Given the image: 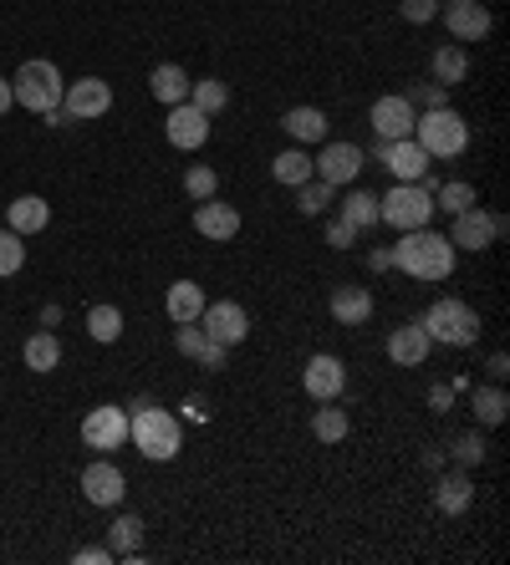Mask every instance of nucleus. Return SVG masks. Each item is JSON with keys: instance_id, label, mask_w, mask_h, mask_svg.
Returning a JSON list of instances; mask_svg holds the SVG:
<instances>
[{"instance_id": "obj_1", "label": "nucleus", "mask_w": 510, "mask_h": 565, "mask_svg": "<svg viewBox=\"0 0 510 565\" xmlns=\"http://www.w3.org/2000/svg\"><path fill=\"white\" fill-rule=\"evenodd\" d=\"M388 260L404 270L408 281H449L455 275V245L439 230H404L398 245L388 249Z\"/></svg>"}, {"instance_id": "obj_2", "label": "nucleus", "mask_w": 510, "mask_h": 565, "mask_svg": "<svg viewBox=\"0 0 510 565\" xmlns=\"http://www.w3.org/2000/svg\"><path fill=\"white\" fill-rule=\"evenodd\" d=\"M128 438H133V449L153 464H169L174 453L184 449V428H179V418L169 408H158V402H138L133 418H128Z\"/></svg>"}, {"instance_id": "obj_3", "label": "nucleus", "mask_w": 510, "mask_h": 565, "mask_svg": "<svg viewBox=\"0 0 510 565\" xmlns=\"http://www.w3.org/2000/svg\"><path fill=\"white\" fill-rule=\"evenodd\" d=\"M419 321H424L429 342H444V347H475L480 332H485L480 326V311L459 296H439Z\"/></svg>"}, {"instance_id": "obj_4", "label": "nucleus", "mask_w": 510, "mask_h": 565, "mask_svg": "<svg viewBox=\"0 0 510 565\" xmlns=\"http://www.w3.org/2000/svg\"><path fill=\"white\" fill-rule=\"evenodd\" d=\"M413 143H419L429 158H459V153L470 149V123H464V113H455V107H429V113H419V123H413Z\"/></svg>"}, {"instance_id": "obj_5", "label": "nucleus", "mask_w": 510, "mask_h": 565, "mask_svg": "<svg viewBox=\"0 0 510 565\" xmlns=\"http://www.w3.org/2000/svg\"><path fill=\"white\" fill-rule=\"evenodd\" d=\"M11 92H16V107H26V113H51V107H62V92H67V82H62V72H56V62H47V56H36V62H21L16 77H11Z\"/></svg>"}, {"instance_id": "obj_6", "label": "nucleus", "mask_w": 510, "mask_h": 565, "mask_svg": "<svg viewBox=\"0 0 510 565\" xmlns=\"http://www.w3.org/2000/svg\"><path fill=\"white\" fill-rule=\"evenodd\" d=\"M378 224L388 230H424L434 224V194L424 183H393L388 194H378Z\"/></svg>"}, {"instance_id": "obj_7", "label": "nucleus", "mask_w": 510, "mask_h": 565, "mask_svg": "<svg viewBox=\"0 0 510 565\" xmlns=\"http://www.w3.org/2000/svg\"><path fill=\"white\" fill-rule=\"evenodd\" d=\"M311 174L322 183H332V189H347L362 174V149L357 143H342V138H327L322 149H317V158H311Z\"/></svg>"}, {"instance_id": "obj_8", "label": "nucleus", "mask_w": 510, "mask_h": 565, "mask_svg": "<svg viewBox=\"0 0 510 565\" xmlns=\"http://www.w3.org/2000/svg\"><path fill=\"white\" fill-rule=\"evenodd\" d=\"M500 234H506V219L485 215L480 204H470V209H459L455 224H449V245H455V249H475V255H480V249H490Z\"/></svg>"}, {"instance_id": "obj_9", "label": "nucleus", "mask_w": 510, "mask_h": 565, "mask_svg": "<svg viewBox=\"0 0 510 565\" xmlns=\"http://www.w3.org/2000/svg\"><path fill=\"white\" fill-rule=\"evenodd\" d=\"M200 326L209 342H220V347H230V351L251 336V317H245V306H235V300H204Z\"/></svg>"}, {"instance_id": "obj_10", "label": "nucleus", "mask_w": 510, "mask_h": 565, "mask_svg": "<svg viewBox=\"0 0 510 565\" xmlns=\"http://www.w3.org/2000/svg\"><path fill=\"white\" fill-rule=\"evenodd\" d=\"M82 495H87V504H98V510H118L123 504L128 479H123V468L113 464L107 453H98V459L82 468Z\"/></svg>"}, {"instance_id": "obj_11", "label": "nucleus", "mask_w": 510, "mask_h": 565, "mask_svg": "<svg viewBox=\"0 0 510 565\" xmlns=\"http://www.w3.org/2000/svg\"><path fill=\"white\" fill-rule=\"evenodd\" d=\"M62 107H67L72 123H98V117L113 113V87L102 82V77H77L62 92Z\"/></svg>"}, {"instance_id": "obj_12", "label": "nucleus", "mask_w": 510, "mask_h": 565, "mask_svg": "<svg viewBox=\"0 0 510 565\" xmlns=\"http://www.w3.org/2000/svg\"><path fill=\"white\" fill-rule=\"evenodd\" d=\"M82 444L92 453H113L128 444V413L123 408H113V402H102V408H92V413L82 418Z\"/></svg>"}, {"instance_id": "obj_13", "label": "nucleus", "mask_w": 510, "mask_h": 565, "mask_svg": "<svg viewBox=\"0 0 510 565\" xmlns=\"http://www.w3.org/2000/svg\"><path fill=\"white\" fill-rule=\"evenodd\" d=\"M368 123H373V133L383 138V143H398V138H413L419 107H413V102H408L404 92H388V98H378V102H373Z\"/></svg>"}, {"instance_id": "obj_14", "label": "nucleus", "mask_w": 510, "mask_h": 565, "mask_svg": "<svg viewBox=\"0 0 510 565\" xmlns=\"http://www.w3.org/2000/svg\"><path fill=\"white\" fill-rule=\"evenodd\" d=\"M302 387H306V398L311 402H337L342 387H347V367H342V357L317 351V357L302 367Z\"/></svg>"}, {"instance_id": "obj_15", "label": "nucleus", "mask_w": 510, "mask_h": 565, "mask_svg": "<svg viewBox=\"0 0 510 565\" xmlns=\"http://www.w3.org/2000/svg\"><path fill=\"white\" fill-rule=\"evenodd\" d=\"M373 153L383 158V168L393 174V183H419L429 174V164H434V158H429L413 138H398V143H383V138H378Z\"/></svg>"}, {"instance_id": "obj_16", "label": "nucleus", "mask_w": 510, "mask_h": 565, "mask_svg": "<svg viewBox=\"0 0 510 565\" xmlns=\"http://www.w3.org/2000/svg\"><path fill=\"white\" fill-rule=\"evenodd\" d=\"M490 26H495V16L485 0H449V5H444V31L455 36L459 47H464V41H485Z\"/></svg>"}, {"instance_id": "obj_17", "label": "nucleus", "mask_w": 510, "mask_h": 565, "mask_svg": "<svg viewBox=\"0 0 510 565\" xmlns=\"http://www.w3.org/2000/svg\"><path fill=\"white\" fill-rule=\"evenodd\" d=\"M164 138H169L174 149H184V153L204 149V143H209V117H204L194 102H174L169 117H164Z\"/></svg>"}, {"instance_id": "obj_18", "label": "nucleus", "mask_w": 510, "mask_h": 565, "mask_svg": "<svg viewBox=\"0 0 510 565\" xmlns=\"http://www.w3.org/2000/svg\"><path fill=\"white\" fill-rule=\"evenodd\" d=\"M194 234L215 240V245L235 240V234H240V209H235V204H220V200H200V204H194Z\"/></svg>"}, {"instance_id": "obj_19", "label": "nucleus", "mask_w": 510, "mask_h": 565, "mask_svg": "<svg viewBox=\"0 0 510 565\" xmlns=\"http://www.w3.org/2000/svg\"><path fill=\"white\" fill-rule=\"evenodd\" d=\"M429 332H424V321H404V326H393L388 332V357L398 367H424L429 362Z\"/></svg>"}, {"instance_id": "obj_20", "label": "nucleus", "mask_w": 510, "mask_h": 565, "mask_svg": "<svg viewBox=\"0 0 510 565\" xmlns=\"http://www.w3.org/2000/svg\"><path fill=\"white\" fill-rule=\"evenodd\" d=\"M327 311L337 326H362V321L373 317V291L368 285H337L332 300H327Z\"/></svg>"}, {"instance_id": "obj_21", "label": "nucleus", "mask_w": 510, "mask_h": 565, "mask_svg": "<svg viewBox=\"0 0 510 565\" xmlns=\"http://www.w3.org/2000/svg\"><path fill=\"white\" fill-rule=\"evenodd\" d=\"M281 128H286L291 143H302V149H311V143H327V113L322 107H311V102H302V107H291L286 117H281Z\"/></svg>"}, {"instance_id": "obj_22", "label": "nucleus", "mask_w": 510, "mask_h": 565, "mask_svg": "<svg viewBox=\"0 0 510 565\" xmlns=\"http://www.w3.org/2000/svg\"><path fill=\"white\" fill-rule=\"evenodd\" d=\"M189 77L179 62H158V67L149 72V92H153V102H164V107H174V102H189Z\"/></svg>"}, {"instance_id": "obj_23", "label": "nucleus", "mask_w": 510, "mask_h": 565, "mask_svg": "<svg viewBox=\"0 0 510 565\" xmlns=\"http://www.w3.org/2000/svg\"><path fill=\"white\" fill-rule=\"evenodd\" d=\"M434 504H439V515H464V510L475 504V484H470V474H464V468L439 474V484H434Z\"/></svg>"}, {"instance_id": "obj_24", "label": "nucleus", "mask_w": 510, "mask_h": 565, "mask_svg": "<svg viewBox=\"0 0 510 565\" xmlns=\"http://www.w3.org/2000/svg\"><path fill=\"white\" fill-rule=\"evenodd\" d=\"M5 219H11V230L16 234H41L51 224V204L41 200V194H21V200H11Z\"/></svg>"}, {"instance_id": "obj_25", "label": "nucleus", "mask_w": 510, "mask_h": 565, "mask_svg": "<svg viewBox=\"0 0 510 565\" xmlns=\"http://www.w3.org/2000/svg\"><path fill=\"white\" fill-rule=\"evenodd\" d=\"M429 67H434V82H439V87H459L464 77H470V51L459 47V41H444V47L434 51V62H429Z\"/></svg>"}, {"instance_id": "obj_26", "label": "nucleus", "mask_w": 510, "mask_h": 565, "mask_svg": "<svg viewBox=\"0 0 510 565\" xmlns=\"http://www.w3.org/2000/svg\"><path fill=\"white\" fill-rule=\"evenodd\" d=\"M164 311H169L174 326H179V321H200V311H204V285H194V281H174V285H169V296H164Z\"/></svg>"}, {"instance_id": "obj_27", "label": "nucleus", "mask_w": 510, "mask_h": 565, "mask_svg": "<svg viewBox=\"0 0 510 565\" xmlns=\"http://www.w3.org/2000/svg\"><path fill=\"white\" fill-rule=\"evenodd\" d=\"M470 408H475L480 428H500V423H506V413H510V398H506V387H500V383H490V387H475Z\"/></svg>"}, {"instance_id": "obj_28", "label": "nucleus", "mask_w": 510, "mask_h": 565, "mask_svg": "<svg viewBox=\"0 0 510 565\" xmlns=\"http://www.w3.org/2000/svg\"><path fill=\"white\" fill-rule=\"evenodd\" d=\"M21 357H26L31 372H56L62 367V342H56V332H36V336H26Z\"/></svg>"}, {"instance_id": "obj_29", "label": "nucleus", "mask_w": 510, "mask_h": 565, "mask_svg": "<svg viewBox=\"0 0 510 565\" xmlns=\"http://www.w3.org/2000/svg\"><path fill=\"white\" fill-rule=\"evenodd\" d=\"M271 179L286 183V189H296V183H306V179H317V174H311V153H306V149L276 153V158H271Z\"/></svg>"}, {"instance_id": "obj_30", "label": "nucleus", "mask_w": 510, "mask_h": 565, "mask_svg": "<svg viewBox=\"0 0 510 565\" xmlns=\"http://www.w3.org/2000/svg\"><path fill=\"white\" fill-rule=\"evenodd\" d=\"M342 224H353L357 234L362 230H373L378 224V194H368V189H353V194H347V200H342Z\"/></svg>"}, {"instance_id": "obj_31", "label": "nucleus", "mask_w": 510, "mask_h": 565, "mask_svg": "<svg viewBox=\"0 0 510 565\" xmlns=\"http://www.w3.org/2000/svg\"><path fill=\"white\" fill-rule=\"evenodd\" d=\"M189 102H194L204 117H220L225 107H230V87H225L220 77H200V82H189Z\"/></svg>"}, {"instance_id": "obj_32", "label": "nucleus", "mask_w": 510, "mask_h": 565, "mask_svg": "<svg viewBox=\"0 0 510 565\" xmlns=\"http://www.w3.org/2000/svg\"><path fill=\"white\" fill-rule=\"evenodd\" d=\"M332 200H337V189H332V183H322V179L296 183V215L317 219V215H327V209H332Z\"/></svg>"}, {"instance_id": "obj_33", "label": "nucleus", "mask_w": 510, "mask_h": 565, "mask_svg": "<svg viewBox=\"0 0 510 565\" xmlns=\"http://www.w3.org/2000/svg\"><path fill=\"white\" fill-rule=\"evenodd\" d=\"M470 204H480L475 183L449 179V183H439V189H434V209H439V215H449V219H455L459 209H470Z\"/></svg>"}, {"instance_id": "obj_34", "label": "nucleus", "mask_w": 510, "mask_h": 565, "mask_svg": "<svg viewBox=\"0 0 510 565\" xmlns=\"http://www.w3.org/2000/svg\"><path fill=\"white\" fill-rule=\"evenodd\" d=\"M311 433H317V444H342L353 433V418H347V408H317L311 413Z\"/></svg>"}, {"instance_id": "obj_35", "label": "nucleus", "mask_w": 510, "mask_h": 565, "mask_svg": "<svg viewBox=\"0 0 510 565\" xmlns=\"http://www.w3.org/2000/svg\"><path fill=\"white\" fill-rule=\"evenodd\" d=\"M87 336L102 342V347H113V342L123 336V311L118 306H92V311H87Z\"/></svg>"}, {"instance_id": "obj_36", "label": "nucleus", "mask_w": 510, "mask_h": 565, "mask_svg": "<svg viewBox=\"0 0 510 565\" xmlns=\"http://www.w3.org/2000/svg\"><path fill=\"white\" fill-rule=\"evenodd\" d=\"M107 550H113V555H133V550H143V519L138 515L113 519V540H107Z\"/></svg>"}, {"instance_id": "obj_37", "label": "nucleus", "mask_w": 510, "mask_h": 565, "mask_svg": "<svg viewBox=\"0 0 510 565\" xmlns=\"http://www.w3.org/2000/svg\"><path fill=\"white\" fill-rule=\"evenodd\" d=\"M21 266H26V234L0 230V281H5V275H16Z\"/></svg>"}, {"instance_id": "obj_38", "label": "nucleus", "mask_w": 510, "mask_h": 565, "mask_svg": "<svg viewBox=\"0 0 510 565\" xmlns=\"http://www.w3.org/2000/svg\"><path fill=\"white\" fill-rule=\"evenodd\" d=\"M215 189H220V174H215L209 164H194V168L184 174V194H189L194 204H200V200H215Z\"/></svg>"}, {"instance_id": "obj_39", "label": "nucleus", "mask_w": 510, "mask_h": 565, "mask_svg": "<svg viewBox=\"0 0 510 565\" xmlns=\"http://www.w3.org/2000/svg\"><path fill=\"white\" fill-rule=\"evenodd\" d=\"M204 342H209V336H204L200 321H179V326H174V347H179V357H189V362L204 351Z\"/></svg>"}, {"instance_id": "obj_40", "label": "nucleus", "mask_w": 510, "mask_h": 565, "mask_svg": "<svg viewBox=\"0 0 510 565\" xmlns=\"http://www.w3.org/2000/svg\"><path fill=\"white\" fill-rule=\"evenodd\" d=\"M455 459H459V468H475V464H485V433H459L455 444Z\"/></svg>"}, {"instance_id": "obj_41", "label": "nucleus", "mask_w": 510, "mask_h": 565, "mask_svg": "<svg viewBox=\"0 0 510 565\" xmlns=\"http://www.w3.org/2000/svg\"><path fill=\"white\" fill-rule=\"evenodd\" d=\"M408 102H413V107H449V87H439V82H419L413 87V92H404Z\"/></svg>"}, {"instance_id": "obj_42", "label": "nucleus", "mask_w": 510, "mask_h": 565, "mask_svg": "<svg viewBox=\"0 0 510 565\" xmlns=\"http://www.w3.org/2000/svg\"><path fill=\"white\" fill-rule=\"evenodd\" d=\"M398 16L408 26H429V21L439 16V0H398Z\"/></svg>"}, {"instance_id": "obj_43", "label": "nucleus", "mask_w": 510, "mask_h": 565, "mask_svg": "<svg viewBox=\"0 0 510 565\" xmlns=\"http://www.w3.org/2000/svg\"><path fill=\"white\" fill-rule=\"evenodd\" d=\"M194 362H200L204 372H220V367L230 362V347H220V342H204V351L194 357Z\"/></svg>"}, {"instance_id": "obj_44", "label": "nucleus", "mask_w": 510, "mask_h": 565, "mask_svg": "<svg viewBox=\"0 0 510 565\" xmlns=\"http://www.w3.org/2000/svg\"><path fill=\"white\" fill-rule=\"evenodd\" d=\"M327 245H332V249H353L357 230H353V224H342V219H332V224H327Z\"/></svg>"}, {"instance_id": "obj_45", "label": "nucleus", "mask_w": 510, "mask_h": 565, "mask_svg": "<svg viewBox=\"0 0 510 565\" xmlns=\"http://www.w3.org/2000/svg\"><path fill=\"white\" fill-rule=\"evenodd\" d=\"M72 561H77V565H113V561H118V555H113V550H107V545H82V550H77V555H72Z\"/></svg>"}, {"instance_id": "obj_46", "label": "nucleus", "mask_w": 510, "mask_h": 565, "mask_svg": "<svg viewBox=\"0 0 510 565\" xmlns=\"http://www.w3.org/2000/svg\"><path fill=\"white\" fill-rule=\"evenodd\" d=\"M449 402H455V387H449V383L429 387V408H434V413H449Z\"/></svg>"}, {"instance_id": "obj_47", "label": "nucleus", "mask_w": 510, "mask_h": 565, "mask_svg": "<svg viewBox=\"0 0 510 565\" xmlns=\"http://www.w3.org/2000/svg\"><path fill=\"white\" fill-rule=\"evenodd\" d=\"M485 372H490V383H506L510 357H506V351H490V362H485Z\"/></svg>"}, {"instance_id": "obj_48", "label": "nucleus", "mask_w": 510, "mask_h": 565, "mask_svg": "<svg viewBox=\"0 0 510 565\" xmlns=\"http://www.w3.org/2000/svg\"><path fill=\"white\" fill-rule=\"evenodd\" d=\"M16 107V92H11V77H0V117Z\"/></svg>"}, {"instance_id": "obj_49", "label": "nucleus", "mask_w": 510, "mask_h": 565, "mask_svg": "<svg viewBox=\"0 0 510 565\" xmlns=\"http://www.w3.org/2000/svg\"><path fill=\"white\" fill-rule=\"evenodd\" d=\"M179 408H184V418H204V398H200V393H189Z\"/></svg>"}, {"instance_id": "obj_50", "label": "nucleus", "mask_w": 510, "mask_h": 565, "mask_svg": "<svg viewBox=\"0 0 510 565\" xmlns=\"http://www.w3.org/2000/svg\"><path fill=\"white\" fill-rule=\"evenodd\" d=\"M368 266H373V270H388V266H393L388 249H373V255H368Z\"/></svg>"}]
</instances>
